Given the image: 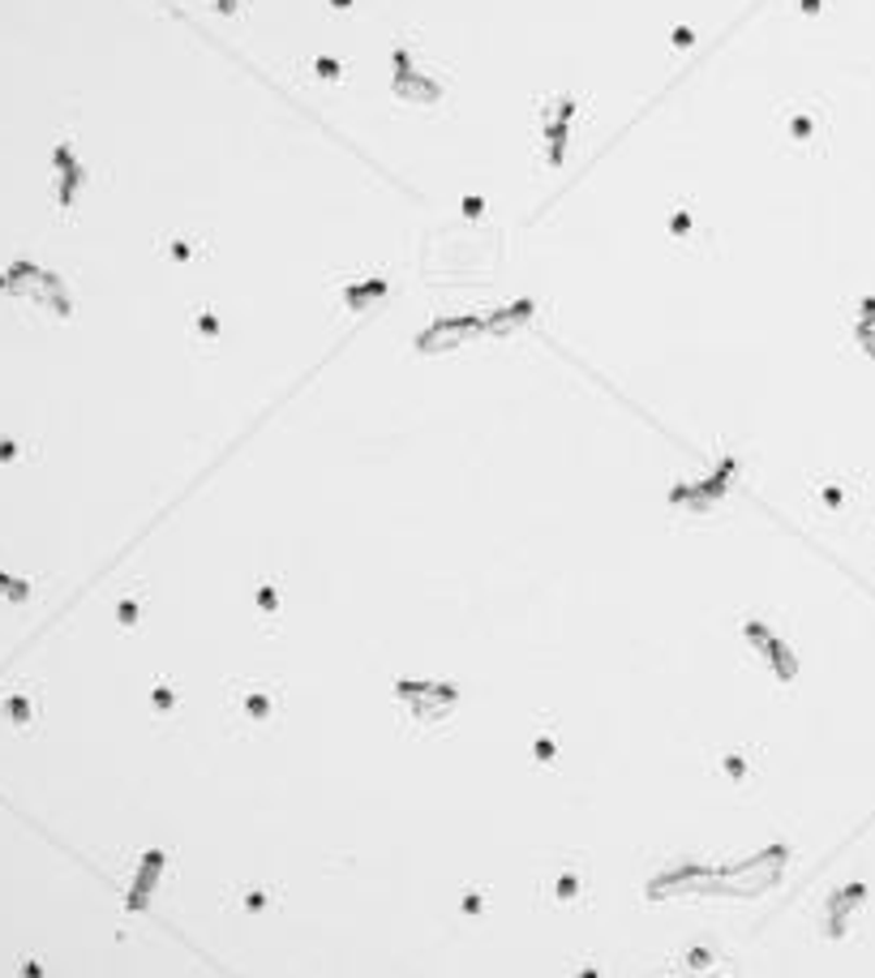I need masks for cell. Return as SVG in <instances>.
<instances>
[{"label":"cell","mask_w":875,"mask_h":978,"mask_svg":"<svg viewBox=\"0 0 875 978\" xmlns=\"http://www.w3.org/2000/svg\"><path fill=\"white\" fill-rule=\"evenodd\" d=\"M661 232L665 241L678 249V254H691V258H704L717 249V219L713 210L704 207L695 194H678L669 198L661 210Z\"/></svg>","instance_id":"obj_1"},{"label":"cell","mask_w":875,"mask_h":978,"mask_svg":"<svg viewBox=\"0 0 875 978\" xmlns=\"http://www.w3.org/2000/svg\"><path fill=\"white\" fill-rule=\"evenodd\" d=\"M777 134L786 138V146H799V150L824 146L833 134L828 99L824 95H794V99L777 103Z\"/></svg>","instance_id":"obj_2"},{"label":"cell","mask_w":875,"mask_h":978,"mask_svg":"<svg viewBox=\"0 0 875 978\" xmlns=\"http://www.w3.org/2000/svg\"><path fill=\"white\" fill-rule=\"evenodd\" d=\"M580 99L583 95H571V90L541 99V142H545V159L554 168L567 163L571 146L580 138V108H583Z\"/></svg>","instance_id":"obj_3"},{"label":"cell","mask_w":875,"mask_h":978,"mask_svg":"<svg viewBox=\"0 0 875 978\" xmlns=\"http://www.w3.org/2000/svg\"><path fill=\"white\" fill-rule=\"evenodd\" d=\"M391 86L404 103H438L446 95V73L426 70L412 52V44H395L391 52Z\"/></svg>","instance_id":"obj_4"},{"label":"cell","mask_w":875,"mask_h":978,"mask_svg":"<svg viewBox=\"0 0 875 978\" xmlns=\"http://www.w3.org/2000/svg\"><path fill=\"white\" fill-rule=\"evenodd\" d=\"M155 245L172 267H185V271L215 258V232L211 228H163Z\"/></svg>","instance_id":"obj_5"},{"label":"cell","mask_w":875,"mask_h":978,"mask_svg":"<svg viewBox=\"0 0 875 978\" xmlns=\"http://www.w3.org/2000/svg\"><path fill=\"white\" fill-rule=\"evenodd\" d=\"M348 61L344 57H331V52H318V57H309L305 61V77L313 82V86H322V90H335V86H344L348 82Z\"/></svg>","instance_id":"obj_6"},{"label":"cell","mask_w":875,"mask_h":978,"mask_svg":"<svg viewBox=\"0 0 875 978\" xmlns=\"http://www.w3.org/2000/svg\"><path fill=\"white\" fill-rule=\"evenodd\" d=\"M189 327H194L198 340L207 335V344H215L219 335H223V314L215 309V301H198L194 314H189Z\"/></svg>","instance_id":"obj_7"},{"label":"cell","mask_w":875,"mask_h":978,"mask_svg":"<svg viewBox=\"0 0 875 978\" xmlns=\"http://www.w3.org/2000/svg\"><path fill=\"white\" fill-rule=\"evenodd\" d=\"M215 9L219 13H227V17H236V13L245 9V0H215Z\"/></svg>","instance_id":"obj_8"}]
</instances>
